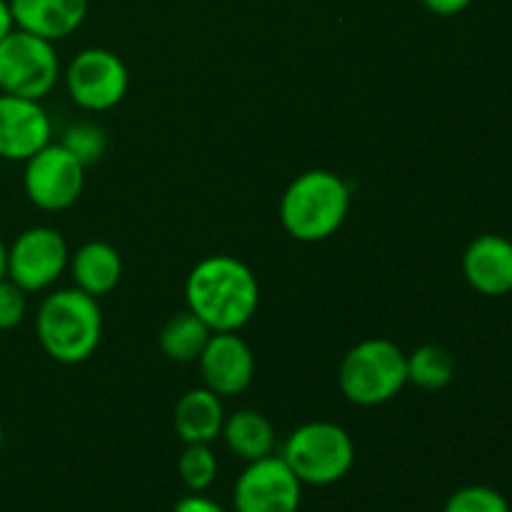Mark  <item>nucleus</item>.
I'll use <instances>...</instances> for the list:
<instances>
[{
  "label": "nucleus",
  "instance_id": "f257e3e1",
  "mask_svg": "<svg viewBox=\"0 0 512 512\" xmlns=\"http://www.w3.org/2000/svg\"><path fill=\"white\" fill-rule=\"evenodd\" d=\"M185 308L213 333H240L260 308V283L233 255H208L185 278Z\"/></svg>",
  "mask_w": 512,
  "mask_h": 512
},
{
  "label": "nucleus",
  "instance_id": "f03ea898",
  "mask_svg": "<svg viewBox=\"0 0 512 512\" xmlns=\"http://www.w3.org/2000/svg\"><path fill=\"white\" fill-rule=\"evenodd\" d=\"M35 338L55 363L80 365L90 360L103 340V310L98 298L75 285L48 293L35 313Z\"/></svg>",
  "mask_w": 512,
  "mask_h": 512
},
{
  "label": "nucleus",
  "instance_id": "7ed1b4c3",
  "mask_svg": "<svg viewBox=\"0 0 512 512\" xmlns=\"http://www.w3.org/2000/svg\"><path fill=\"white\" fill-rule=\"evenodd\" d=\"M353 193L333 170L313 168L295 175L280 198V225L298 243H323L348 220Z\"/></svg>",
  "mask_w": 512,
  "mask_h": 512
},
{
  "label": "nucleus",
  "instance_id": "20e7f679",
  "mask_svg": "<svg viewBox=\"0 0 512 512\" xmlns=\"http://www.w3.org/2000/svg\"><path fill=\"white\" fill-rule=\"evenodd\" d=\"M338 385L345 400L360 408L385 405L408 385V360L388 338H365L343 355Z\"/></svg>",
  "mask_w": 512,
  "mask_h": 512
},
{
  "label": "nucleus",
  "instance_id": "39448f33",
  "mask_svg": "<svg viewBox=\"0 0 512 512\" xmlns=\"http://www.w3.org/2000/svg\"><path fill=\"white\" fill-rule=\"evenodd\" d=\"M280 458L303 485H333L350 473L355 443L348 430L330 420L303 423L288 435Z\"/></svg>",
  "mask_w": 512,
  "mask_h": 512
},
{
  "label": "nucleus",
  "instance_id": "423d86ee",
  "mask_svg": "<svg viewBox=\"0 0 512 512\" xmlns=\"http://www.w3.org/2000/svg\"><path fill=\"white\" fill-rule=\"evenodd\" d=\"M60 58L55 43L13 28L0 40V93L43 100L58 85Z\"/></svg>",
  "mask_w": 512,
  "mask_h": 512
},
{
  "label": "nucleus",
  "instance_id": "0eeeda50",
  "mask_svg": "<svg viewBox=\"0 0 512 512\" xmlns=\"http://www.w3.org/2000/svg\"><path fill=\"white\" fill-rule=\"evenodd\" d=\"M65 90L78 108L105 113L123 103L130 88L125 60L108 48H83L63 70Z\"/></svg>",
  "mask_w": 512,
  "mask_h": 512
},
{
  "label": "nucleus",
  "instance_id": "6e6552de",
  "mask_svg": "<svg viewBox=\"0 0 512 512\" xmlns=\"http://www.w3.org/2000/svg\"><path fill=\"white\" fill-rule=\"evenodd\" d=\"M85 165L65 145L50 140L25 160L23 190L35 208L60 213L78 203L85 188Z\"/></svg>",
  "mask_w": 512,
  "mask_h": 512
},
{
  "label": "nucleus",
  "instance_id": "1a4fd4ad",
  "mask_svg": "<svg viewBox=\"0 0 512 512\" xmlns=\"http://www.w3.org/2000/svg\"><path fill=\"white\" fill-rule=\"evenodd\" d=\"M70 250L63 233L50 225H33L15 235L8 245V270L5 278L13 280L25 293H43L68 270Z\"/></svg>",
  "mask_w": 512,
  "mask_h": 512
},
{
  "label": "nucleus",
  "instance_id": "9d476101",
  "mask_svg": "<svg viewBox=\"0 0 512 512\" xmlns=\"http://www.w3.org/2000/svg\"><path fill=\"white\" fill-rule=\"evenodd\" d=\"M300 500L303 483L280 455L245 465L233 488L235 512H298Z\"/></svg>",
  "mask_w": 512,
  "mask_h": 512
},
{
  "label": "nucleus",
  "instance_id": "9b49d317",
  "mask_svg": "<svg viewBox=\"0 0 512 512\" xmlns=\"http://www.w3.org/2000/svg\"><path fill=\"white\" fill-rule=\"evenodd\" d=\"M203 385L220 398L245 393L255 378V355L238 333H213L198 358Z\"/></svg>",
  "mask_w": 512,
  "mask_h": 512
},
{
  "label": "nucleus",
  "instance_id": "f8f14e48",
  "mask_svg": "<svg viewBox=\"0 0 512 512\" xmlns=\"http://www.w3.org/2000/svg\"><path fill=\"white\" fill-rule=\"evenodd\" d=\"M53 140V123L40 100L0 93V160L25 163Z\"/></svg>",
  "mask_w": 512,
  "mask_h": 512
},
{
  "label": "nucleus",
  "instance_id": "ddd939ff",
  "mask_svg": "<svg viewBox=\"0 0 512 512\" xmlns=\"http://www.w3.org/2000/svg\"><path fill=\"white\" fill-rule=\"evenodd\" d=\"M463 275L475 293L503 298L512 293V240L498 233H483L463 253Z\"/></svg>",
  "mask_w": 512,
  "mask_h": 512
},
{
  "label": "nucleus",
  "instance_id": "4468645a",
  "mask_svg": "<svg viewBox=\"0 0 512 512\" xmlns=\"http://www.w3.org/2000/svg\"><path fill=\"white\" fill-rule=\"evenodd\" d=\"M15 28L58 43L88 18L90 0H8Z\"/></svg>",
  "mask_w": 512,
  "mask_h": 512
},
{
  "label": "nucleus",
  "instance_id": "2eb2a0df",
  "mask_svg": "<svg viewBox=\"0 0 512 512\" xmlns=\"http://www.w3.org/2000/svg\"><path fill=\"white\" fill-rule=\"evenodd\" d=\"M73 285L93 298H105L123 280V258L118 248L105 240H88L68 260Z\"/></svg>",
  "mask_w": 512,
  "mask_h": 512
},
{
  "label": "nucleus",
  "instance_id": "dca6fc26",
  "mask_svg": "<svg viewBox=\"0 0 512 512\" xmlns=\"http://www.w3.org/2000/svg\"><path fill=\"white\" fill-rule=\"evenodd\" d=\"M225 423L223 398L213 390L193 388L175 403L173 428L185 445H210L220 438Z\"/></svg>",
  "mask_w": 512,
  "mask_h": 512
},
{
  "label": "nucleus",
  "instance_id": "f3484780",
  "mask_svg": "<svg viewBox=\"0 0 512 512\" xmlns=\"http://www.w3.org/2000/svg\"><path fill=\"white\" fill-rule=\"evenodd\" d=\"M220 438L225 440L230 453L238 455L245 463L273 455L275 443H278L275 425L270 423L268 415L253 408H240L233 415H225Z\"/></svg>",
  "mask_w": 512,
  "mask_h": 512
},
{
  "label": "nucleus",
  "instance_id": "a211bd4d",
  "mask_svg": "<svg viewBox=\"0 0 512 512\" xmlns=\"http://www.w3.org/2000/svg\"><path fill=\"white\" fill-rule=\"evenodd\" d=\"M210 335L213 330L193 310L185 308L165 320L158 335V348L170 363H198Z\"/></svg>",
  "mask_w": 512,
  "mask_h": 512
},
{
  "label": "nucleus",
  "instance_id": "6ab92c4d",
  "mask_svg": "<svg viewBox=\"0 0 512 512\" xmlns=\"http://www.w3.org/2000/svg\"><path fill=\"white\" fill-rule=\"evenodd\" d=\"M408 360V385L420 390H443L455 378V360L443 345H420L413 353H405Z\"/></svg>",
  "mask_w": 512,
  "mask_h": 512
},
{
  "label": "nucleus",
  "instance_id": "aec40b11",
  "mask_svg": "<svg viewBox=\"0 0 512 512\" xmlns=\"http://www.w3.org/2000/svg\"><path fill=\"white\" fill-rule=\"evenodd\" d=\"M178 475L190 493H205L218 478V458L210 445H185L178 460Z\"/></svg>",
  "mask_w": 512,
  "mask_h": 512
},
{
  "label": "nucleus",
  "instance_id": "412c9836",
  "mask_svg": "<svg viewBox=\"0 0 512 512\" xmlns=\"http://www.w3.org/2000/svg\"><path fill=\"white\" fill-rule=\"evenodd\" d=\"M60 145L70 150L85 168L100 163L108 150V133L103 130V125L88 123V120H80L65 128L63 138L58 140Z\"/></svg>",
  "mask_w": 512,
  "mask_h": 512
},
{
  "label": "nucleus",
  "instance_id": "4be33fe9",
  "mask_svg": "<svg viewBox=\"0 0 512 512\" xmlns=\"http://www.w3.org/2000/svg\"><path fill=\"white\" fill-rule=\"evenodd\" d=\"M443 512H510V503L490 485H465L450 495Z\"/></svg>",
  "mask_w": 512,
  "mask_h": 512
},
{
  "label": "nucleus",
  "instance_id": "5701e85b",
  "mask_svg": "<svg viewBox=\"0 0 512 512\" xmlns=\"http://www.w3.org/2000/svg\"><path fill=\"white\" fill-rule=\"evenodd\" d=\"M28 315V293L13 280H0V330H13Z\"/></svg>",
  "mask_w": 512,
  "mask_h": 512
},
{
  "label": "nucleus",
  "instance_id": "b1692460",
  "mask_svg": "<svg viewBox=\"0 0 512 512\" xmlns=\"http://www.w3.org/2000/svg\"><path fill=\"white\" fill-rule=\"evenodd\" d=\"M173 512H225V508L220 503H215L213 498H208V495L190 493L175 503Z\"/></svg>",
  "mask_w": 512,
  "mask_h": 512
},
{
  "label": "nucleus",
  "instance_id": "393cba45",
  "mask_svg": "<svg viewBox=\"0 0 512 512\" xmlns=\"http://www.w3.org/2000/svg\"><path fill=\"white\" fill-rule=\"evenodd\" d=\"M425 8L433 15H440V18H453V15H460L463 10H468L473 5V0H423Z\"/></svg>",
  "mask_w": 512,
  "mask_h": 512
},
{
  "label": "nucleus",
  "instance_id": "a878e982",
  "mask_svg": "<svg viewBox=\"0 0 512 512\" xmlns=\"http://www.w3.org/2000/svg\"><path fill=\"white\" fill-rule=\"evenodd\" d=\"M13 28L15 23H13V15H10L8 0H0V40H3Z\"/></svg>",
  "mask_w": 512,
  "mask_h": 512
},
{
  "label": "nucleus",
  "instance_id": "bb28decb",
  "mask_svg": "<svg viewBox=\"0 0 512 512\" xmlns=\"http://www.w3.org/2000/svg\"><path fill=\"white\" fill-rule=\"evenodd\" d=\"M5 270H8V245L0 238V280L5 278Z\"/></svg>",
  "mask_w": 512,
  "mask_h": 512
},
{
  "label": "nucleus",
  "instance_id": "cd10ccee",
  "mask_svg": "<svg viewBox=\"0 0 512 512\" xmlns=\"http://www.w3.org/2000/svg\"><path fill=\"white\" fill-rule=\"evenodd\" d=\"M3 440H5V433H3V423H0V448H3Z\"/></svg>",
  "mask_w": 512,
  "mask_h": 512
}]
</instances>
